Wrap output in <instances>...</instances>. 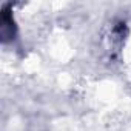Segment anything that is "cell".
Masks as SVG:
<instances>
[{
  "label": "cell",
  "mask_w": 131,
  "mask_h": 131,
  "mask_svg": "<svg viewBox=\"0 0 131 131\" xmlns=\"http://www.w3.org/2000/svg\"><path fill=\"white\" fill-rule=\"evenodd\" d=\"M16 36V23L13 20L9 6H5L2 9V25H0V37L3 42H8L11 39H14Z\"/></svg>",
  "instance_id": "6da1fadb"
}]
</instances>
